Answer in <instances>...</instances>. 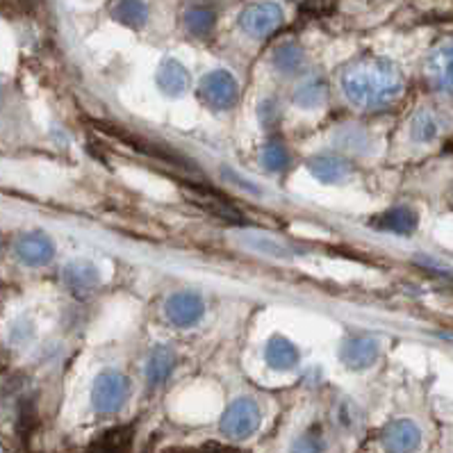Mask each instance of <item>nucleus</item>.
I'll return each mask as SVG.
<instances>
[{"mask_svg": "<svg viewBox=\"0 0 453 453\" xmlns=\"http://www.w3.org/2000/svg\"><path fill=\"white\" fill-rule=\"evenodd\" d=\"M289 453H328V435L321 424H310L289 442Z\"/></svg>", "mask_w": 453, "mask_h": 453, "instance_id": "obj_18", "label": "nucleus"}, {"mask_svg": "<svg viewBox=\"0 0 453 453\" xmlns=\"http://www.w3.org/2000/svg\"><path fill=\"white\" fill-rule=\"evenodd\" d=\"M308 169L317 180L326 182V185H337V182L347 180L351 176V165H349V160H344L342 155L335 153L315 155L308 162Z\"/></svg>", "mask_w": 453, "mask_h": 453, "instance_id": "obj_10", "label": "nucleus"}, {"mask_svg": "<svg viewBox=\"0 0 453 453\" xmlns=\"http://www.w3.org/2000/svg\"><path fill=\"white\" fill-rule=\"evenodd\" d=\"M265 360L276 372H289L299 365L301 353L294 342H289L285 335H272L265 347Z\"/></svg>", "mask_w": 453, "mask_h": 453, "instance_id": "obj_13", "label": "nucleus"}, {"mask_svg": "<svg viewBox=\"0 0 453 453\" xmlns=\"http://www.w3.org/2000/svg\"><path fill=\"white\" fill-rule=\"evenodd\" d=\"M257 117H260V121L265 123V126H273V123L280 119V107L273 101H265L260 105V110H257Z\"/></svg>", "mask_w": 453, "mask_h": 453, "instance_id": "obj_26", "label": "nucleus"}, {"mask_svg": "<svg viewBox=\"0 0 453 453\" xmlns=\"http://www.w3.org/2000/svg\"><path fill=\"white\" fill-rule=\"evenodd\" d=\"M260 157H262V165H265V169L272 171V173H283V171H288L289 165H292V157H289L288 146L280 144V142H276V139H272L269 144H265Z\"/></svg>", "mask_w": 453, "mask_h": 453, "instance_id": "obj_23", "label": "nucleus"}, {"mask_svg": "<svg viewBox=\"0 0 453 453\" xmlns=\"http://www.w3.org/2000/svg\"><path fill=\"white\" fill-rule=\"evenodd\" d=\"M112 17L128 27H142L149 19V10L142 0H117L112 5Z\"/></svg>", "mask_w": 453, "mask_h": 453, "instance_id": "obj_21", "label": "nucleus"}, {"mask_svg": "<svg viewBox=\"0 0 453 453\" xmlns=\"http://www.w3.org/2000/svg\"><path fill=\"white\" fill-rule=\"evenodd\" d=\"M380 356V344L372 335H351L344 340L340 349V360L351 372H365L373 367Z\"/></svg>", "mask_w": 453, "mask_h": 453, "instance_id": "obj_8", "label": "nucleus"}, {"mask_svg": "<svg viewBox=\"0 0 453 453\" xmlns=\"http://www.w3.org/2000/svg\"><path fill=\"white\" fill-rule=\"evenodd\" d=\"M214 23H217V12L203 3L187 7L182 14V26L192 37H208L214 30Z\"/></svg>", "mask_w": 453, "mask_h": 453, "instance_id": "obj_16", "label": "nucleus"}, {"mask_svg": "<svg viewBox=\"0 0 453 453\" xmlns=\"http://www.w3.org/2000/svg\"><path fill=\"white\" fill-rule=\"evenodd\" d=\"M376 226L380 230H388V233H395V235H411L412 230L417 228V214L405 205L399 208L388 210L385 214H380L376 219Z\"/></svg>", "mask_w": 453, "mask_h": 453, "instance_id": "obj_19", "label": "nucleus"}, {"mask_svg": "<svg viewBox=\"0 0 453 453\" xmlns=\"http://www.w3.org/2000/svg\"><path fill=\"white\" fill-rule=\"evenodd\" d=\"M66 288L75 294H89L101 283V272L94 262L89 260H75L69 262L62 272Z\"/></svg>", "mask_w": 453, "mask_h": 453, "instance_id": "obj_12", "label": "nucleus"}, {"mask_svg": "<svg viewBox=\"0 0 453 453\" xmlns=\"http://www.w3.org/2000/svg\"><path fill=\"white\" fill-rule=\"evenodd\" d=\"M165 315L176 328H194L205 315V303L194 292H176L166 299Z\"/></svg>", "mask_w": 453, "mask_h": 453, "instance_id": "obj_7", "label": "nucleus"}, {"mask_svg": "<svg viewBox=\"0 0 453 453\" xmlns=\"http://www.w3.org/2000/svg\"><path fill=\"white\" fill-rule=\"evenodd\" d=\"M340 82L344 96L363 110H380L395 103L403 89L401 71L392 62L379 58L356 59L342 71Z\"/></svg>", "mask_w": 453, "mask_h": 453, "instance_id": "obj_1", "label": "nucleus"}, {"mask_svg": "<svg viewBox=\"0 0 453 453\" xmlns=\"http://www.w3.org/2000/svg\"><path fill=\"white\" fill-rule=\"evenodd\" d=\"M262 424V411L253 396H237L233 403L226 408L219 421L221 435L233 440V442H244L257 433Z\"/></svg>", "mask_w": 453, "mask_h": 453, "instance_id": "obj_3", "label": "nucleus"}, {"mask_svg": "<svg viewBox=\"0 0 453 453\" xmlns=\"http://www.w3.org/2000/svg\"><path fill=\"white\" fill-rule=\"evenodd\" d=\"M428 78L437 89L453 94V42L442 43L428 59Z\"/></svg>", "mask_w": 453, "mask_h": 453, "instance_id": "obj_14", "label": "nucleus"}, {"mask_svg": "<svg viewBox=\"0 0 453 453\" xmlns=\"http://www.w3.org/2000/svg\"><path fill=\"white\" fill-rule=\"evenodd\" d=\"M17 257L27 267H43L55 256V246L43 233H26L14 244Z\"/></svg>", "mask_w": 453, "mask_h": 453, "instance_id": "obj_9", "label": "nucleus"}, {"mask_svg": "<svg viewBox=\"0 0 453 453\" xmlns=\"http://www.w3.org/2000/svg\"><path fill=\"white\" fill-rule=\"evenodd\" d=\"M176 365H178L176 351H173L169 344L155 347L153 351H150L149 360H146V369H144L146 383H149L150 388H160V385H165L166 380L171 379V373H173Z\"/></svg>", "mask_w": 453, "mask_h": 453, "instance_id": "obj_11", "label": "nucleus"}, {"mask_svg": "<svg viewBox=\"0 0 453 453\" xmlns=\"http://www.w3.org/2000/svg\"><path fill=\"white\" fill-rule=\"evenodd\" d=\"M246 244L260 253H269V256H278V257L292 256V249L285 244H278L276 240H265V237H246Z\"/></svg>", "mask_w": 453, "mask_h": 453, "instance_id": "obj_25", "label": "nucleus"}, {"mask_svg": "<svg viewBox=\"0 0 453 453\" xmlns=\"http://www.w3.org/2000/svg\"><path fill=\"white\" fill-rule=\"evenodd\" d=\"M130 392H133V385L128 376L117 369H107L98 373L91 385V408L98 415H117L128 403Z\"/></svg>", "mask_w": 453, "mask_h": 453, "instance_id": "obj_2", "label": "nucleus"}, {"mask_svg": "<svg viewBox=\"0 0 453 453\" xmlns=\"http://www.w3.org/2000/svg\"><path fill=\"white\" fill-rule=\"evenodd\" d=\"M326 96H328V87H326L324 78L315 75V78L301 82L299 89L294 91V103L305 110H312V107L324 105Z\"/></svg>", "mask_w": 453, "mask_h": 453, "instance_id": "obj_20", "label": "nucleus"}, {"mask_svg": "<svg viewBox=\"0 0 453 453\" xmlns=\"http://www.w3.org/2000/svg\"><path fill=\"white\" fill-rule=\"evenodd\" d=\"M305 66V53L299 43L285 42L273 50V69L280 75H299Z\"/></svg>", "mask_w": 453, "mask_h": 453, "instance_id": "obj_17", "label": "nucleus"}, {"mask_svg": "<svg viewBox=\"0 0 453 453\" xmlns=\"http://www.w3.org/2000/svg\"><path fill=\"white\" fill-rule=\"evenodd\" d=\"M130 444H133V431L130 428H117V431L107 433L105 437L98 440L94 453H128Z\"/></svg>", "mask_w": 453, "mask_h": 453, "instance_id": "obj_24", "label": "nucleus"}, {"mask_svg": "<svg viewBox=\"0 0 453 453\" xmlns=\"http://www.w3.org/2000/svg\"><path fill=\"white\" fill-rule=\"evenodd\" d=\"M333 3H335V0H308L303 5V12H310L312 17H321L326 12H331Z\"/></svg>", "mask_w": 453, "mask_h": 453, "instance_id": "obj_27", "label": "nucleus"}, {"mask_svg": "<svg viewBox=\"0 0 453 453\" xmlns=\"http://www.w3.org/2000/svg\"><path fill=\"white\" fill-rule=\"evenodd\" d=\"M198 96L210 110L217 112H226L237 105L240 98V87H237L235 78L228 71H212L201 81L198 85Z\"/></svg>", "mask_w": 453, "mask_h": 453, "instance_id": "obj_4", "label": "nucleus"}, {"mask_svg": "<svg viewBox=\"0 0 453 453\" xmlns=\"http://www.w3.org/2000/svg\"><path fill=\"white\" fill-rule=\"evenodd\" d=\"M385 453H417L424 444V431L412 419H395L380 431Z\"/></svg>", "mask_w": 453, "mask_h": 453, "instance_id": "obj_5", "label": "nucleus"}, {"mask_svg": "<svg viewBox=\"0 0 453 453\" xmlns=\"http://www.w3.org/2000/svg\"><path fill=\"white\" fill-rule=\"evenodd\" d=\"M283 10L276 3H257V5L246 7L240 17L242 30L257 39L269 37V35L276 33L278 27L283 26Z\"/></svg>", "mask_w": 453, "mask_h": 453, "instance_id": "obj_6", "label": "nucleus"}, {"mask_svg": "<svg viewBox=\"0 0 453 453\" xmlns=\"http://www.w3.org/2000/svg\"><path fill=\"white\" fill-rule=\"evenodd\" d=\"M189 71L178 62V59L166 58L157 69V87L165 91L166 96H182L189 89Z\"/></svg>", "mask_w": 453, "mask_h": 453, "instance_id": "obj_15", "label": "nucleus"}, {"mask_svg": "<svg viewBox=\"0 0 453 453\" xmlns=\"http://www.w3.org/2000/svg\"><path fill=\"white\" fill-rule=\"evenodd\" d=\"M411 133L415 142H433L437 134L442 133V119L437 117L433 110H419L412 119Z\"/></svg>", "mask_w": 453, "mask_h": 453, "instance_id": "obj_22", "label": "nucleus"}]
</instances>
